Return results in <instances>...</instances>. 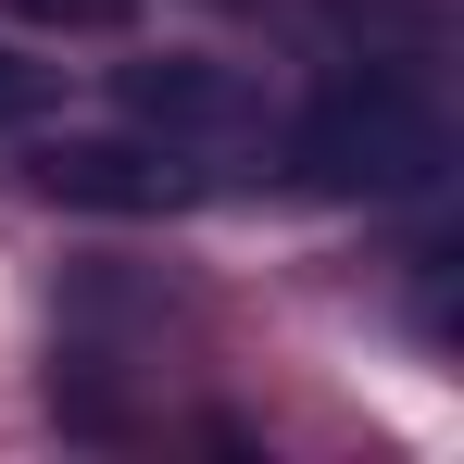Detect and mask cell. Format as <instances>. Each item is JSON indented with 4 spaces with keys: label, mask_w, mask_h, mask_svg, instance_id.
Listing matches in <instances>:
<instances>
[{
    "label": "cell",
    "mask_w": 464,
    "mask_h": 464,
    "mask_svg": "<svg viewBox=\"0 0 464 464\" xmlns=\"http://www.w3.org/2000/svg\"><path fill=\"white\" fill-rule=\"evenodd\" d=\"M25 25H63V38H101V25H139V0H13Z\"/></svg>",
    "instance_id": "cell-4"
},
{
    "label": "cell",
    "mask_w": 464,
    "mask_h": 464,
    "mask_svg": "<svg viewBox=\"0 0 464 464\" xmlns=\"http://www.w3.org/2000/svg\"><path fill=\"white\" fill-rule=\"evenodd\" d=\"M38 188L76 201V214H176L188 201V163L151 151V139H51L38 151Z\"/></svg>",
    "instance_id": "cell-2"
},
{
    "label": "cell",
    "mask_w": 464,
    "mask_h": 464,
    "mask_svg": "<svg viewBox=\"0 0 464 464\" xmlns=\"http://www.w3.org/2000/svg\"><path fill=\"white\" fill-rule=\"evenodd\" d=\"M51 63H25V51H0V126H38V113H51Z\"/></svg>",
    "instance_id": "cell-5"
},
{
    "label": "cell",
    "mask_w": 464,
    "mask_h": 464,
    "mask_svg": "<svg viewBox=\"0 0 464 464\" xmlns=\"http://www.w3.org/2000/svg\"><path fill=\"white\" fill-rule=\"evenodd\" d=\"M126 113L163 126V139H238L264 101L238 63H201V51H163V63H126Z\"/></svg>",
    "instance_id": "cell-3"
},
{
    "label": "cell",
    "mask_w": 464,
    "mask_h": 464,
    "mask_svg": "<svg viewBox=\"0 0 464 464\" xmlns=\"http://www.w3.org/2000/svg\"><path fill=\"white\" fill-rule=\"evenodd\" d=\"M289 176L326 188V201H414V188L452 176V113L401 76V63H352V76H326L302 101Z\"/></svg>",
    "instance_id": "cell-1"
}]
</instances>
